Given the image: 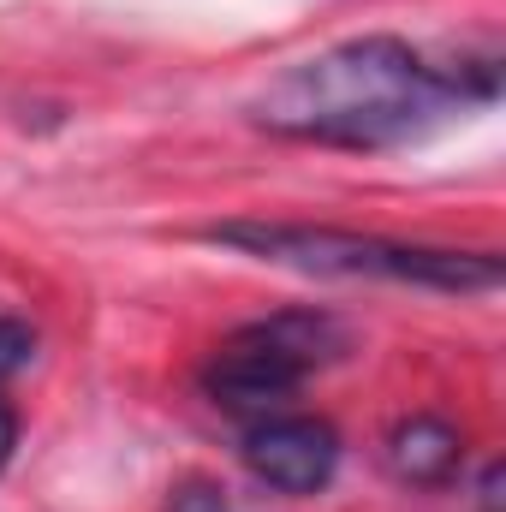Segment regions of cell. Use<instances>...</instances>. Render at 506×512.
Listing matches in <instances>:
<instances>
[{
	"mask_svg": "<svg viewBox=\"0 0 506 512\" xmlns=\"http://www.w3.org/2000/svg\"><path fill=\"white\" fill-rule=\"evenodd\" d=\"M12 447H18V417H12L6 399H0V471H6V459H12Z\"/></svg>",
	"mask_w": 506,
	"mask_h": 512,
	"instance_id": "9c48e42d",
	"label": "cell"
},
{
	"mask_svg": "<svg viewBox=\"0 0 506 512\" xmlns=\"http://www.w3.org/2000/svg\"><path fill=\"white\" fill-rule=\"evenodd\" d=\"M506 489V465L495 459V465H483V477H477V512H501V495Z\"/></svg>",
	"mask_w": 506,
	"mask_h": 512,
	"instance_id": "ba28073f",
	"label": "cell"
},
{
	"mask_svg": "<svg viewBox=\"0 0 506 512\" xmlns=\"http://www.w3.org/2000/svg\"><path fill=\"white\" fill-rule=\"evenodd\" d=\"M245 465L280 495H316L340 465V435L322 417H256L245 435Z\"/></svg>",
	"mask_w": 506,
	"mask_h": 512,
	"instance_id": "277c9868",
	"label": "cell"
},
{
	"mask_svg": "<svg viewBox=\"0 0 506 512\" xmlns=\"http://www.w3.org/2000/svg\"><path fill=\"white\" fill-rule=\"evenodd\" d=\"M447 108L453 96L441 72L423 66V54L399 36L334 42L274 72L245 102L251 126L292 143H328V149H393L429 131Z\"/></svg>",
	"mask_w": 506,
	"mask_h": 512,
	"instance_id": "6da1fadb",
	"label": "cell"
},
{
	"mask_svg": "<svg viewBox=\"0 0 506 512\" xmlns=\"http://www.w3.org/2000/svg\"><path fill=\"white\" fill-rule=\"evenodd\" d=\"M459 459H465V441L447 417L417 411V417L393 423V435H387V471L411 489H441L459 471Z\"/></svg>",
	"mask_w": 506,
	"mask_h": 512,
	"instance_id": "5b68a950",
	"label": "cell"
},
{
	"mask_svg": "<svg viewBox=\"0 0 506 512\" xmlns=\"http://www.w3.org/2000/svg\"><path fill=\"white\" fill-rule=\"evenodd\" d=\"M352 346L346 322H334L328 310H280L268 322L239 328L233 340H221V352L203 370V393L233 411V417H274L298 387L310 382L322 364H334Z\"/></svg>",
	"mask_w": 506,
	"mask_h": 512,
	"instance_id": "3957f363",
	"label": "cell"
},
{
	"mask_svg": "<svg viewBox=\"0 0 506 512\" xmlns=\"http://www.w3.org/2000/svg\"><path fill=\"white\" fill-rule=\"evenodd\" d=\"M167 512H233V501H227L221 483H209V477H185V483H173Z\"/></svg>",
	"mask_w": 506,
	"mask_h": 512,
	"instance_id": "52a82bcc",
	"label": "cell"
},
{
	"mask_svg": "<svg viewBox=\"0 0 506 512\" xmlns=\"http://www.w3.org/2000/svg\"><path fill=\"white\" fill-rule=\"evenodd\" d=\"M209 239L298 274H328V280H399L429 292H495L506 280L501 256L489 251H435V245H399V239L304 227V221H227V227H209Z\"/></svg>",
	"mask_w": 506,
	"mask_h": 512,
	"instance_id": "7a4b0ae2",
	"label": "cell"
},
{
	"mask_svg": "<svg viewBox=\"0 0 506 512\" xmlns=\"http://www.w3.org/2000/svg\"><path fill=\"white\" fill-rule=\"evenodd\" d=\"M30 358H36V328L18 316H0V382H12Z\"/></svg>",
	"mask_w": 506,
	"mask_h": 512,
	"instance_id": "8992f818",
	"label": "cell"
}]
</instances>
